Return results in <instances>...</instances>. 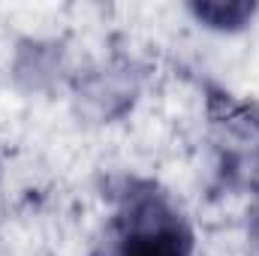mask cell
Here are the masks:
<instances>
[{
    "label": "cell",
    "instance_id": "1",
    "mask_svg": "<svg viewBox=\"0 0 259 256\" xmlns=\"http://www.w3.org/2000/svg\"><path fill=\"white\" fill-rule=\"evenodd\" d=\"M193 235L163 193H133L118 217V256H187Z\"/></svg>",
    "mask_w": 259,
    "mask_h": 256
},
{
    "label": "cell",
    "instance_id": "2",
    "mask_svg": "<svg viewBox=\"0 0 259 256\" xmlns=\"http://www.w3.org/2000/svg\"><path fill=\"white\" fill-rule=\"evenodd\" d=\"M193 12L211 27L226 30V27H241L253 15V6L250 3H202V6H193Z\"/></svg>",
    "mask_w": 259,
    "mask_h": 256
},
{
    "label": "cell",
    "instance_id": "3",
    "mask_svg": "<svg viewBox=\"0 0 259 256\" xmlns=\"http://www.w3.org/2000/svg\"><path fill=\"white\" fill-rule=\"evenodd\" d=\"M250 238L256 241V247H259V199L253 205V211H250Z\"/></svg>",
    "mask_w": 259,
    "mask_h": 256
}]
</instances>
